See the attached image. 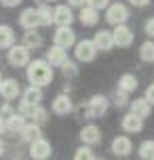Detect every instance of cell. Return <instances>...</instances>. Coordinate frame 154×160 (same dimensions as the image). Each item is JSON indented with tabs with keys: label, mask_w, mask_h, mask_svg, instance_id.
Wrapping results in <instances>:
<instances>
[{
	"label": "cell",
	"mask_w": 154,
	"mask_h": 160,
	"mask_svg": "<svg viewBox=\"0 0 154 160\" xmlns=\"http://www.w3.org/2000/svg\"><path fill=\"white\" fill-rule=\"evenodd\" d=\"M93 44L97 51H110L114 47V40H112V32H108V30H99L95 34V38H93Z\"/></svg>",
	"instance_id": "ac0fdd59"
},
{
	"label": "cell",
	"mask_w": 154,
	"mask_h": 160,
	"mask_svg": "<svg viewBox=\"0 0 154 160\" xmlns=\"http://www.w3.org/2000/svg\"><path fill=\"white\" fill-rule=\"evenodd\" d=\"M139 158L141 160H154V141L148 139L139 145Z\"/></svg>",
	"instance_id": "83f0119b"
},
{
	"label": "cell",
	"mask_w": 154,
	"mask_h": 160,
	"mask_svg": "<svg viewBox=\"0 0 154 160\" xmlns=\"http://www.w3.org/2000/svg\"><path fill=\"white\" fill-rule=\"evenodd\" d=\"M44 2H55V0H44Z\"/></svg>",
	"instance_id": "60d3db41"
},
{
	"label": "cell",
	"mask_w": 154,
	"mask_h": 160,
	"mask_svg": "<svg viewBox=\"0 0 154 160\" xmlns=\"http://www.w3.org/2000/svg\"><path fill=\"white\" fill-rule=\"evenodd\" d=\"M30 118H32V124H36V127H40V124H44L47 122V110L44 108H40V105H36V108H32V112L28 114Z\"/></svg>",
	"instance_id": "484cf974"
},
{
	"label": "cell",
	"mask_w": 154,
	"mask_h": 160,
	"mask_svg": "<svg viewBox=\"0 0 154 160\" xmlns=\"http://www.w3.org/2000/svg\"><path fill=\"white\" fill-rule=\"evenodd\" d=\"M112 40H114V47L127 48V47L133 44L135 36H133V32H131V28H127V25H116L114 32H112Z\"/></svg>",
	"instance_id": "5b68a950"
},
{
	"label": "cell",
	"mask_w": 154,
	"mask_h": 160,
	"mask_svg": "<svg viewBox=\"0 0 154 160\" xmlns=\"http://www.w3.org/2000/svg\"><path fill=\"white\" fill-rule=\"evenodd\" d=\"M4 131H7V124H4V118H2V116H0V135H2V133H4Z\"/></svg>",
	"instance_id": "f35d334b"
},
{
	"label": "cell",
	"mask_w": 154,
	"mask_h": 160,
	"mask_svg": "<svg viewBox=\"0 0 154 160\" xmlns=\"http://www.w3.org/2000/svg\"><path fill=\"white\" fill-rule=\"evenodd\" d=\"M51 152H53V148H51V143L47 141V139H36V141L30 143V156H32L34 160L49 158Z\"/></svg>",
	"instance_id": "52a82bcc"
},
{
	"label": "cell",
	"mask_w": 154,
	"mask_h": 160,
	"mask_svg": "<svg viewBox=\"0 0 154 160\" xmlns=\"http://www.w3.org/2000/svg\"><path fill=\"white\" fill-rule=\"evenodd\" d=\"M114 105H116V108H122V105H127V95L118 91V93H116V99H114Z\"/></svg>",
	"instance_id": "d6a6232c"
},
{
	"label": "cell",
	"mask_w": 154,
	"mask_h": 160,
	"mask_svg": "<svg viewBox=\"0 0 154 160\" xmlns=\"http://www.w3.org/2000/svg\"><path fill=\"white\" fill-rule=\"evenodd\" d=\"M19 23H21V28H25L28 32H32V30H36V28L40 25L38 8H25L23 13L19 15Z\"/></svg>",
	"instance_id": "8fae6325"
},
{
	"label": "cell",
	"mask_w": 154,
	"mask_h": 160,
	"mask_svg": "<svg viewBox=\"0 0 154 160\" xmlns=\"http://www.w3.org/2000/svg\"><path fill=\"white\" fill-rule=\"evenodd\" d=\"M150 112H152V105L148 103L146 99H135L133 103H131V114H135L137 118H148L150 116Z\"/></svg>",
	"instance_id": "ffe728a7"
},
{
	"label": "cell",
	"mask_w": 154,
	"mask_h": 160,
	"mask_svg": "<svg viewBox=\"0 0 154 160\" xmlns=\"http://www.w3.org/2000/svg\"><path fill=\"white\" fill-rule=\"evenodd\" d=\"M74 53H76V59L78 61H93L97 57V48L93 44V40H80L76 47H74Z\"/></svg>",
	"instance_id": "277c9868"
},
{
	"label": "cell",
	"mask_w": 154,
	"mask_h": 160,
	"mask_svg": "<svg viewBox=\"0 0 154 160\" xmlns=\"http://www.w3.org/2000/svg\"><path fill=\"white\" fill-rule=\"evenodd\" d=\"M144 99H146L150 105H154V84H150V87L146 88V97H144Z\"/></svg>",
	"instance_id": "836d02e7"
},
{
	"label": "cell",
	"mask_w": 154,
	"mask_h": 160,
	"mask_svg": "<svg viewBox=\"0 0 154 160\" xmlns=\"http://www.w3.org/2000/svg\"><path fill=\"white\" fill-rule=\"evenodd\" d=\"M28 80H30V87L36 88L47 87L53 80V68L44 59H34L28 63Z\"/></svg>",
	"instance_id": "6da1fadb"
},
{
	"label": "cell",
	"mask_w": 154,
	"mask_h": 160,
	"mask_svg": "<svg viewBox=\"0 0 154 160\" xmlns=\"http://www.w3.org/2000/svg\"><path fill=\"white\" fill-rule=\"evenodd\" d=\"M0 4H2V7L13 8V7H17V4H21V0H0Z\"/></svg>",
	"instance_id": "d590c367"
},
{
	"label": "cell",
	"mask_w": 154,
	"mask_h": 160,
	"mask_svg": "<svg viewBox=\"0 0 154 160\" xmlns=\"http://www.w3.org/2000/svg\"><path fill=\"white\" fill-rule=\"evenodd\" d=\"M42 101V91L36 87H30L23 91V97H21V105H28V108H36L40 105Z\"/></svg>",
	"instance_id": "e0dca14e"
},
{
	"label": "cell",
	"mask_w": 154,
	"mask_h": 160,
	"mask_svg": "<svg viewBox=\"0 0 154 160\" xmlns=\"http://www.w3.org/2000/svg\"><path fill=\"white\" fill-rule=\"evenodd\" d=\"M72 7H85V0H68Z\"/></svg>",
	"instance_id": "74e56055"
},
{
	"label": "cell",
	"mask_w": 154,
	"mask_h": 160,
	"mask_svg": "<svg viewBox=\"0 0 154 160\" xmlns=\"http://www.w3.org/2000/svg\"><path fill=\"white\" fill-rule=\"evenodd\" d=\"M122 131H127V133H141L144 131V120L137 118L135 114H125L122 116Z\"/></svg>",
	"instance_id": "2e32d148"
},
{
	"label": "cell",
	"mask_w": 154,
	"mask_h": 160,
	"mask_svg": "<svg viewBox=\"0 0 154 160\" xmlns=\"http://www.w3.org/2000/svg\"><path fill=\"white\" fill-rule=\"evenodd\" d=\"M2 154H4V141L0 139V156H2Z\"/></svg>",
	"instance_id": "ab89813d"
},
{
	"label": "cell",
	"mask_w": 154,
	"mask_h": 160,
	"mask_svg": "<svg viewBox=\"0 0 154 160\" xmlns=\"http://www.w3.org/2000/svg\"><path fill=\"white\" fill-rule=\"evenodd\" d=\"M38 17H40V25H51L53 23V11H51L49 7H44V4L38 8Z\"/></svg>",
	"instance_id": "f1b7e54d"
},
{
	"label": "cell",
	"mask_w": 154,
	"mask_h": 160,
	"mask_svg": "<svg viewBox=\"0 0 154 160\" xmlns=\"http://www.w3.org/2000/svg\"><path fill=\"white\" fill-rule=\"evenodd\" d=\"M74 42H76V34H74V30H70V28H57L55 32V47L59 48H68V47H74Z\"/></svg>",
	"instance_id": "9c48e42d"
},
{
	"label": "cell",
	"mask_w": 154,
	"mask_h": 160,
	"mask_svg": "<svg viewBox=\"0 0 154 160\" xmlns=\"http://www.w3.org/2000/svg\"><path fill=\"white\" fill-rule=\"evenodd\" d=\"M131 150H133V143H131V139L129 137H114V141H112V152L114 156H129Z\"/></svg>",
	"instance_id": "5bb4252c"
},
{
	"label": "cell",
	"mask_w": 154,
	"mask_h": 160,
	"mask_svg": "<svg viewBox=\"0 0 154 160\" xmlns=\"http://www.w3.org/2000/svg\"><path fill=\"white\" fill-rule=\"evenodd\" d=\"M65 61H68V53H65L64 48L51 47L49 51H47V63H49L51 68H61Z\"/></svg>",
	"instance_id": "4fadbf2b"
},
{
	"label": "cell",
	"mask_w": 154,
	"mask_h": 160,
	"mask_svg": "<svg viewBox=\"0 0 154 160\" xmlns=\"http://www.w3.org/2000/svg\"><path fill=\"white\" fill-rule=\"evenodd\" d=\"M53 21H55L59 28H70L72 21H74L72 8L68 7V4H59V7H55V11H53Z\"/></svg>",
	"instance_id": "ba28073f"
},
{
	"label": "cell",
	"mask_w": 154,
	"mask_h": 160,
	"mask_svg": "<svg viewBox=\"0 0 154 160\" xmlns=\"http://www.w3.org/2000/svg\"><path fill=\"white\" fill-rule=\"evenodd\" d=\"M15 44V32L8 25H0V48H11Z\"/></svg>",
	"instance_id": "603a6c76"
},
{
	"label": "cell",
	"mask_w": 154,
	"mask_h": 160,
	"mask_svg": "<svg viewBox=\"0 0 154 160\" xmlns=\"http://www.w3.org/2000/svg\"><path fill=\"white\" fill-rule=\"evenodd\" d=\"M4 124H7V131H11V133H21V128L25 127V118L15 112L8 116V120H4Z\"/></svg>",
	"instance_id": "7402d4cb"
},
{
	"label": "cell",
	"mask_w": 154,
	"mask_h": 160,
	"mask_svg": "<svg viewBox=\"0 0 154 160\" xmlns=\"http://www.w3.org/2000/svg\"><path fill=\"white\" fill-rule=\"evenodd\" d=\"M85 2H87V7H89V8L99 11V8H108V2H110V0H85Z\"/></svg>",
	"instance_id": "1f68e13d"
},
{
	"label": "cell",
	"mask_w": 154,
	"mask_h": 160,
	"mask_svg": "<svg viewBox=\"0 0 154 160\" xmlns=\"http://www.w3.org/2000/svg\"><path fill=\"white\" fill-rule=\"evenodd\" d=\"M137 88V78L133 76V74H122L121 78H118V91L125 93V95H129Z\"/></svg>",
	"instance_id": "d6986e66"
},
{
	"label": "cell",
	"mask_w": 154,
	"mask_h": 160,
	"mask_svg": "<svg viewBox=\"0 0 154 160\" xmlns=\"http://www.w3.org/2000/svg\"><path fill=\"white\" fill-rule=\"evenodd\" d=\"M19 93H21V87H19V82H17L15 78H7V80H2V82H0V95L4 97L7 101L17 99Z\"/></svg>",
	"instance_id": "30bf717a"
},
{
	"label": "cell",
	"mask_w": 154,
	"mask_h": 160,
	"mask_svg": "<svg viewBox=\"0 0 154 160\" xmlns=\"http://www.w3.org/2000/svg\"><path fill=\"white\" fill-rule=\"evenodd\" d=\"M74 160H95V154H93V150L91 148H78L76 150V154H74Z\"/></svg>",
	"instance_id": "4dcf8cb0"
},
{
	"label": "cell",
	"mask_w": 154,
	"mask_h": 160,
	"mask_svg": "<svg viewBox=\"0 0 154 160\" xmlns=\"http://www.w3.org/2000/svg\"><path fill=\"white\" fill-rule=\"evenodd\" d=\"M51 110L57 116H68V114L72 112V99L68 95H57L53 99V103H51Z\"/></svg>",
	"instance_id": "7c38bea8"
},
{
	"label": "cell",
	"mask_w": 154,
	"mask_h": 160,
	"mask_svg": "<svg viewBox=\"0 0 154 160\" xmlns=\"http://www.w3.org/2000/svg\"><path fill=\"white\" fill-rule=\"evenodd\" d=\"M80 139H82V143H87V145H95L101 141V131L95 124H87L80 131Z\"/></svg>",
	"instance_id": "9a60e30c"
},
{
	"label": "cell",
	"mask_w": 154,
	"mask_h": 160,
	"mask_svg": "<svg viewBox=\"0 0 154 160\" xmlns=\"http://www.w3.org/2000/svg\"><path fill=\"white\" fill-rule=\"evenodd\" d=\"M146 34L148 36H154V17H150L146 21Z\"/></svg>",
	"instance_id": "e575fe53"
},
{
	"label": "cell",
	"mask_w": 154,
	"mask_h": 160,
	"mask_svg": "<svg viewBox=\"0 0 154 160\" xmlns=\"http://www.w3.org/2000/svg\"><path fill=\"white\" fill-rule=\"evenodd\" d=\"M8 63L15 68H23L30 63V51L23 44H13L8 48Z\"/></svg>",
	"instance_id": "3957f363"
},
{
	"label": "cell",
	"mask_w": 154,
	"mask_h": 160,
	"mask_svg": "<svg viewBox=\"0 0 154 160\" xmlns=\"http://www.w3.org/2000/svg\"><path fill=\"white\" fill-rule=\"evenodd\" d=\"M0 82H2V74H0Z\"/></svg>",
	"instance_id": "b9f144b4"
},
{
	"label": "cell",
	"mask_w": 154,
	"mask_h": 160,
	"mask_svg": "<svg viewBox=\"0 0 154 160\" xmlns=\"http://www.w3.org/2000/svg\"><path fill=\"white\" fill-rule=\"evenodd\" d=\"M23 47L30 51V48H40L42 47V38L40 34L36 32V30H32V32H25L23 36Z\"/></svg>",
	"instance_id": "d4e9b609"
},
{
	"label": "cell",
	"mask_w": 154,
	"mask_h": 160,
	"mask_svg": "<svg viewBox=\"0 0 154 160\" xmlns=\"http://www.w3.org/2000/svg\"><path fill=\"white\" fill-rule=\"evenodd\" d=\"M61 70H64V76H65L68 80L78 76V68H76V63H74V61H70V59H68V61L61 65Z\"/></svg>",
	"instance_id": "f546056e"
},
{
	"label": "cell",
	"mask_w": 154,
	"mask_h": 160,
	"mask_svg": "<svg viewBox=\"0 0 154 160\" xmlns=\"http://www.w3.org/2000/svg\"><path fill=\"white\" fill-rule=\"evenodd\" d=\"M129 2L133 4V7H146L150 0H129Z\"/></svg>",
	"instance_id": "8d00e7d4"
},
{
	"label": "cell",
	"mask_w": 154,
	"mask_h": 160,
	"mask_svg": "<svg viewBox=\"0 0 154 160\" xmlns=\"http://www.w3.org/2000/svg\"><path fill=\"white\" fill-rule=\"evenodd\" d=\"M21 139L23 141H36V139H42V131H40V127H36V124H25L23 128H21Z\"/></svg>",
	"instance_id": "44dd1931"
},
{
	"label": "cell",
	"mask_w": 154,
	"mask_h": 160,
	"mask_svg": "<svg viewBox=\"0 0 154 160\" xmlns=\"http://www.w3.org/2000/svg\"><path fill=\"white\" fill-rule=\"evenodd\" d=\"M105 110H108V99L104 95H93L87 103V114L89 118H95V116H104Z\"/></svg>",
	"instance_id": "8992f818"
},
{
	"label": "cell",
	"mask_w": 154,
	"mask_h": 160,
	"mask_svg": "<svg viewBox=\"0 0 154 160\" xmlns=\"http://www.w3.org/2000/svg\"><path fill=\"white\" fill-rule=\"evenodd\" d=\"M129 19V8L121 4V2H114L108 7V13H105V21L108 23H112L114 28L116 25H125V21Z\"/></svg>",
	"instance_id": "7a4b0ae2"
},
{
	"label": "cell",
	"mask_w": 154,
	"mask_h": 160,
	"mask_svg": "<svg viewBox=\"0 0 154 160\" xmlns=\"http://www.w3.org/2000/svg\"><path fill=\"white\" fill-rule=\"evenodd\" d=\"M97 21H99V13L95 8L82 7V11H80V23L82 25H95Z\"/></svg>",
	"instance_id": "cb8c5ba5"
},
{
	"label": "cell",
	"mask_w": 154,
	"mask_h": 160,
	"mask_svg": "<svg viewBox=\"0 0 154 160\" xmlns=\"http://www.w3.org/2000/svg\"><path fill=\"white\" fill-rule=\"evenodd\" d=\"M139 57H141V61H146V63H154V42H144L141 47H139Z\"/></svg>",
	"instance_id": "4316f807"
}]
</instances>
